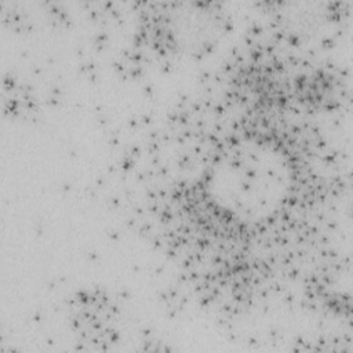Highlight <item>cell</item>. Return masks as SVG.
<instances>
[{
	"label": "cell",
	"instance_id": "cell-1",
	"mask_svg": "<svg viewBox=\"0 0 353 353\" xmlns=\"http://www.w3.org/2000/svg\"><path fill=\"white\" fill-rule=\"evenodd\" d=\"M291 183L292 171L284 152L258 138L232 142L218 156L208 176L212 200L244 222L273 215L287 199Z\"/></svg>",
	"mask_w": 353,
	"mask_h": 353
}]
</instances>
